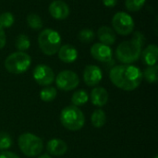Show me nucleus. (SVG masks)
<instances>
[{"mask_svg": "<svg viewBox=\"0 0 158 158\" xmlns=\"http://www.w3.org/2000/svg\"><path fill=\"white\" fill-rule=\"evenodd\" d=\"M103 79V72L101 69L95 65H88L85 67L83 71V81L90 86L94 87L99 84Z\"/></svg>", "mask_w": 158, "mask_h": 158, "instance_id": "obj_11", "label": "nucleus"}, {"mask_svg": "<svg viewBox=\"0 0 158 158\" xmlns=\"http://www.w3.org/2000/svg\"><path fill=\"white\" fill-rule=\"evenodd\" d=\"M6 32L4 29L0 26V49H2L6 45Z\"/></svg>", "mask_w": 158, "mask_h": 158, "instance_id": "obj_28", "label": "nucleus"}, {"mask_svg": "<svg viewBox=\"0 0 158 158\" xmlns=\"http://www.w3.org/2000/svg\"><path fill=\"white\" fill-rule=\"evenodd\" d=\"M57 53L59 59L64 63H73L78 58V51L71 44L61 45Z\"/></svg>", "mask_w": 158, "mask_h": 158, "instance_id": "obj_13", "label": "nucleus"}, {"mask_svg": "<svg viewBox=\"0 0 158 158\" xmlns=\"http://www.w3.org/2000/svg\"><path fill=\"white\" fill-rule=\"evenodd\" d=\"M46 150L52 156H60L66 154L68 151V145L60 139H52L47 143Z\"/></svg>", "mask_w": 158, "mask_h": 158, "instance_id": "obj_15", "label": "nucleus"}, {"mask_svg": "<svg viewBox=\"0 0 158 158\" xmlns=\"http://www.w3.org/2000/svg\"><path fill=\"white\" fill-rule=\"evenodd\" d=\"M12 139L6 132H0V152H4L12 146Z\"/></svg>", "mask_w": 158, "mask_h": 158, "instance_id": "obj_26", "label": "nucleus"}, {"mask_svg": "<svg viewBox=\"0 0 158 158\" xmlns=\"http://www.w3.org/2000/svg\"><path fill=\"white\" fill-rule=\"evenodd\" d=\"M97 37L101 44L106 45H112L117 40L115 31L108 26H101L97 31Z\"/></svg>", "mask_w": 158, "mask_h": 158, "instance_id": "obj_14", "label": "nucleus"}, {"mask_svg": "<svg viewBox=\"0 0 158 158\" xmlns=\"http://www.w3.org/2000/svg\"><path fill=\"white\" fill-rule=\"evenodd\" d=\"M19 147L20 151L28 157H34L41 154L44 148V143L41 138L35 134L26 132L19 137Z\"/></svg>", "mask_w": 158, "mask_h": 158, "instance_id": "obj_5", "label": "nucleus"}, {"mask_svg": "<svg viewBox=\"0 0 158 158\" xmlns=\"http://www.w3.org/2000/svg\"><path fill=\"white\" fill-rule=\"evenodd\" d=\"M79 83V76L72 70H63L56 77V84L57 88L65 92L76 89Z\"/></svg>", "mask_w": 158, "mask_h": 158, "instance_id": "obj_8", "label": "nucleus"}, {"mask_svg": "<svg viewBox=\"0 0 158 158\" xmlns=\"http://www.w3.org/2000/svg\"><path fill=\"white\" fill-rule=\"evenodd\" d=\"M158 67L156 65L150 66L147 69H145L144 72L143 73V77L149 82V83H156L158 80L157 76Z\"/></svg>", "mask_w": 158, "mask_h": 158, "instance_id": "obj_22", "label": "nucleus"}, {"mask_svg": "<svg viewBox=\"0 0 158 158\" xmlns=\"http://www.w3.org/2000/svg\"><path fill=\"white\" fill-rule=\"evenodd\" d=\"M109 78L112 83L123 91L137 89L143 81V71L136 66L123 64L110 69Z\"/></svg>", "mask_w": 158, "mask_h": 158, "instance_id": "obj_1", "label": "nucleus"}, {"mask_svg": "<svg viewBox=\"0 0 158 158\" xmlns=\"http://www.w3.org/2000/svg\"><path fill=\"white\" fill-rule=\"evenodd\" d=\"M157 55H158V47L156 44H149L143 51H142L141 56L143 59V62L147 65L148 67L150 66H155L156 65L157 62Z\"/></svg>", "mask_w": 158, "mask_h": 158, "instance_id": "obj_17", "label": "nucleus"}, {"mask_svg": "<svg viewBox=\"0 0 158 158\" xmlns=\"http://www.w3.org/2000/svg\"><path fill=\"white\" fill-rule=\"evenodd\" d=\"M106 116L105 111L102 109H96L92 114V117H91L92 124L94 125V127L97 129L102 128L106 124Z\"/></svg>", "mask_w": 158, "mask_h": 158, "instance_id": "obj_18", "label": "nucleus"}, {"mask_svg": "<svg viewBox=\"0 0 158 158\" xmlns=\"http://www.w3.org/2000/svg\"><path fill=\"white\" fill-rule=\"evenodd\" d=\"M38 158H52L50 156H48V155H43V156H39Z\"/></svg>", "mask_w": 158, "mask_h": 158, "instance_id": "obj_31", "label": "nucleus"}, {"mask_svg": "<svg viewBox=\"0 0 158 158\" xmlns=\"http://www.w3.org/2000/svg\"><path fill=\"white\" fill-rule=\"evenodd\" d=\"M94 38H95V33L91 29H82L78 34V39L84 44L91 43L92 41L94 40Z\"/></svg>", "mask_w": 158, "mask_h": 158, "instance_id": "obj_24", "label": "nucleus"}, {"mask_svg": "<svg viewBox=\"0 0 158 158\" xmlns=\"http://www.w3.org/2000/svg\"><path fill=\"white\" fill-rule=\"evenodd\" d=\"M92 104L95 106H104L108 101V93L103 87H95L91 93Z\"/></svg>", "mask_w": 158, "mask_h": 158, "instance_id": "obj_16", "label": "nucleus"}, {"mask_svg": "<svg viewBox=\"0 0 158 158\" xmlns=\"http://www.w3.org/2000/svg\"><path fill=\"white\" fill-rule=\"evenodd\" d=\"M56 90L54 87L51 86H46L45 88H44L41 92H40V98L42 101L44 102H52L53 100H55V98L56 97Z\"/></svg>", "mask_w": 158, "mask_h": 158, "instance_id": "obj_20", "label": "nucleus"}, {"mask_svg": "<svg viewBox=\"0 0 158 158\" xmlns=\"http://www.w3.org/2000/svg\"><path fill=\"white\" fill-rule=\"evenodd\" d=\"M91 55L92 56L102 63H111L113 62L112 56L113 52L110 46L106 45L101 43L94 44L91 47Z\"/></svg>", "mask_w": 158, "mask_h": 158, "instance_id": "obj_10", "label": "nucleus"}, {"mask_svg": "<svg viewBox=\"0 0 158 158\" xmlns=\"http://www.w3.org/2000/svg\"><path fill=\"white\" fill-rule=\"evenodd\" d=\"M0 158H19L16 154L8 152V151H4L0 153Z\"/></svg>", "mask_w": 158, "mask_h": 158, "instance_id": "obj_29", "label": "nucleus"}, {"mask_svg": "<svg viewBox=\"0 0 158 158\" xmlns=\"http://www.w3.org/2000/svg\"><path fill=\"white\" fill-rule=\"evenodd\" d=\"M49 13L56 19H65L69 15V7L62 0H55L49 6Z\"/></svg>", "mask_w": 158, "mask_h": 158, "instance_id": "obj_12", "label": "nucleus"}, {"mask_svg": "<svg viewBox=\"0 0 158 158\" xmlns=\"http://www.w3.org/2000/svg\"><path fill=\"white\" fill-rule=\"evenodd\" d=\"M15 21L14 16L10 12H4L0 15V26L2 28H9Z\"/></svg>", "mask_w": 158, "mask_h": 158, "instance_id": "obj_27", "label": "nucleus"}, {"mask_svg": "<svg viewBox=\"0 0 158 158\" xmlns=\"http://www.w3.org/2000/svg\"><path fill=\"white\" fill-rule=\"evenodd\" d=\"M38 44L44 55L53 56L58 52L61 46L60 34L53 29H44L38 35Z\"/></svg>", "mask_w": 158, "mask_h": 158, "instance_id": "obj_3", "label": "nucleus"}, {"mask_svg": "<svg viewBox=\"0 0 158 158\" xmlns=\"http://www.w3.org/2000/svg\"><path fill=\"white\" fill-rule=\"evenodd\" d=\"M15 46L19 52H24L28 50L31 46V41L26 34H19L16 38Z\"/></svg>", "mask_w": 158, "mask_h": 158, "instance_id": "obj_21", "label": "nucleus"}, {"mask_svg": "<svg viewBox=\"0 0 158 158\" xmlns=\"http://www.w3.org/2000/svg\"><path fill=\"white\" fill-rule=\"evenodd\" d=\"M31 64V56L25 52H15L5 60L6 69L12 74H22L29 69Z\"/></svg>", "mask_w": 158, "mask_h": 158, "instance_id": "obj_6", "label": "nucleus"}, {"mask_svg": "<svg viewBox=\"0 0 158 158\" xmlns=\"http://www.w3.org/2000/svg\"><path fill=\"white\" fill-rule=\"evenodd\" d=\"M88 100H89V95H88L87 92L84 90H79V91L75 92L71 97V102H72L73 106H81L86 104L88 102Z\"/></svg>", "mask_w": 158, "mask_h": 158, "instance_id": "obj_19", "label": "nucleus"}, {"mask_svg": "<svg viewBox=\"0 0 158 158\" xmlns=\"http://www.w3.org/2000/svg\"><path fill=\"white\" fill-rule=\"evenodd\" d=\"M27 23L30 26V28L33 30H40L43 28L42 19L35 13H30L27 16Z\"/></svg>", "mask_w": 158, "mask_h": 158, "instance_id": "obj_23", "label": "nucleus"}, {"mask_svg": "<svg viewBox=\"0 0 158 158\" xmlns=\"http://www.w3.org/2000/svg\"><path fill=\"white\" fill-rule=\"evenodd\" d=\"M146 0H125V6L129 11H139L145 5Z\"/></svg>", "mask_w": 158, "mask_h": 158, "instance_id": "obj_25", "label": "nucleus"}, {"mask_svg": "<svg viewBox=\"0 0 158 158\" xmlns=\"http://www.w3.org/2000/svg\"><path fill=\"white\" fill-rule=\"evenodd\" d=\"M145 37L141 31H135L131 40L124 41L116 49V56L123 64H131L141 57Z\"/></svg>", "mask_w": 158, "mask_h": 158, "instance_id": "obj_2", "label": "nucleus"}, {"mask_svg": "<svg viewBox=\"0 0 158 158\" xmlns=\"http://www.w3.org/2000/svg\"><path fill=\"white\" fill-rule=\"evenodd\" d=\"M113 30L120 35L131 34L134 30V21L131 15L126 12H118L112 18Z\"/></svg>", "mask_w": 158, "mask_h": 158, "instance_id": "obj_7", "label": "nucleus"}, {"mask_svg": "<svg viewBox=\"0 0 158 158\" xmlns=\"http://www.w3.org/2000/svg\"><path fill=\"white\" fill-rule=\"evenodd\" d=\"M154 158H158V156H155Z\"/></svg>", "mask_w": 158, "mask_h": 158, "instance_id": "obj_32", "label": "nucleus"}, {"mask_svg": "<svg viewBox=\"0 0 158 158\" xmlns=\"http://www.w3.org/2000/svg\"><path fill=\"white\" fill-rule=\"evenodd\" d=\"M60 122L68 130L80 131L85 123V118L82 111L75 106H69L62 109L60 113Z\"/></svg>", "mask_w": 158, "mask_h": 158, "instance_id": "obj_4", "label": "nucleus"}, {"mask_svg": "<svg viewBox=\"0 0 158 158\" xmlns=\"http://www.w3.org/2000/svg\"><path fill=\"white\" fill-rule=\"evenodd\" d=\"M34 81L42 86H49L55 81V73L53 69L47 65H37L32 73Z\"/></svg>", "mask_w": 158, "mask_h": 158, "instance_id": "obj_9", "label": "nucleus"}, {"mask_svg": "<svg viewBox=\"0 0 158 158\" xmlns=\"http://www.w3.org/2000/svg\"><path fill=\"white\" fill-rule=\"evenodd\" d=\"M103 4L106 7H114L118 4V0H103Z\"/></svg>", "mask_w": 158, "mask_h": 158, "instance_id": "obj_30", "label": "nucleus"}]
</instances>
